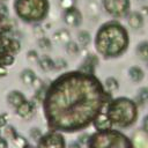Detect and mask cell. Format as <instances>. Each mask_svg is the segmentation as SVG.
<instances>
[{
    "mask_svg": "<svg viewBox=\"0 0 148 148\" xmlns=\"http://www.w3.org/2000/svg\"><path fill=\"white\" fill-rule=\"evenodd\" d=\"M108 94L91 74L68 72L46 88L44 116L51 131L77 132L89 126L101 113Z\"/></svg>",
    "mask_w": 148,
    "mask_h": 148,
    "instance_id": "obj_1",
    "label": "cell"
},
{
    "mask_svg": "<svg viewBox=\"0 0 148 148\" xmlns=\"http://www.w3.org/2000/svg\"><path fill=\"white\" fill-rule=\"evenodd\" d=\"M127 44V32L117 22L104 24L96 35V49L104 57H117L121 54L126 50Z\"/></svg>",
    "mask_w": 148,
    "mask_h": 148,
    "instance_id": "obj_2",
    "label": "cell"
},
{
    "mask_svg": "<svg viewBox=\"0 0 148 148\" xmlns=\"http://www.w3.org/2000/svg\"><path fill=\"white\" fill-rule=\"evenodd\" d=\"M106 114L112 124H116L120 127H127L136 119V105L133 101L120 97L113 99L109 104Z\"/></svg>",
    "mask_w": 148,
    "mask_h": 148,
    "instance_id": "obj_3",
    "label": "cell"
},
{
    "mask_svg": "<svg viewBox=\"0 0 148 148\" xmlns=\"http://www.w3.org/2000/svg\"><path fill=\"white\" fill-rule=\"evenodd\" d=\"M88 148H133L131 140L114 130L97 131L88 140Z\"/></svg>",
    "mask_w": 148,
    "mask_h": 148,
    "instance_id": "obj_4",
    "label": "cell"
},
{
    "mask_svg": "<svg viewBox=\"0 0 148 148\" xmlns=\"http://www.w3.org/2000/svg\"><path fill=\"white\" fill-rule=\"evenodd\" d=\"M15 12L24 21H40L47 15V0H15Z\"/></svg>",
    "mask_w": 148,
    "mask_h": 148,
    "instance_id": "obj_5",
    "label": "cell"
},
{
    "mask_svg": "<svg viewBox=\"0 0 148 148\" xmlns=\"http://www.w3.org/2000/svg\"><path fill=\"white\" fill-rule=\"evenodd\" d=\"M65 139L60 132L50 131L38 140L37 148H65Z\"/></svg>",
    "mask_w": 148,
    "mask_h": 148,
    "instance_id": "obj_6",
    "label": "cell"
},
{
    "mask_svg": "<svg viewBox=\"0 0 148 148\" xmlns=\"http://www.w3.org/2000/svg\"><path fill=\"white\" fill-rule=\"evenodd\" d=\"M103 6L105 10L112 16H123L127 13L130 7L128 0H103Z\"/></svg>",
    "mask_w": 148,
    "mask_h": 148,
    "instance_id": "obj_7",
    "label": "cell"
},
{
    "mask_svg": "<svg viewBox=\"0 0 148 148\" xmlns=\"http://www.w3.org/2000/svg\"><path fill=\"white\" fill-rule=\"evenodd\" d=\"M64 21H65L66 24H68L71 27H77L81 23V21H82L81 13L75 7L72 8V9L65 10V13H64Z\"/></svg>",
    "mask_w": 148,
    "mask_h": 148,
    "instance_id": "obj_8",
    "label": "cell"
},
{
    "mask_svg": "<svg viewBox=\"0 0 148 148\" xmlns=\"http://www.w3.org/2000/svg\"><path fill=\"white\" fill-rule=\"evenodd\" d=\"M16 113L22 118H30L35 112V103L24 101L21 105H18L16 109Z\"/></svg>",
    "mask_w": 148,
    "mask_h": 148,
    "instance_id": "obj_9",
    "label": "cell"
},
{
    "mask_svg": "<svg viewBox=\"0 0 148 148\" xmlns=\"http://www.w3.org/2000/svg\"><path fill=\"white\" fill-rule=\"evenodd\" d=\"M94 123V126L97 131H106V130H111V126H112V123L111 120L109 119L108 114L106 113H99L95 120L92 121Z\"/></svg>",
    "mask_w": 148,
    "mask_h": 148,
    "instance_id": "obj_10",
    "label": "cell"
},
{
    "mask_svg": "<svg viewBox=\"0 0 148 148\" xmlns=\"http://www.w3.org/2000/svg\"><path fill=\"white\" fill-rule=\"evenodd\" d=\"M97 62H98L97 58H96L94 54H89V56L86 58V60L83 61L82 66L80 67V72L86 73V74H91V75H94V69H95V66L97 65Z\"/></svg>",
    "mask_w": 148,
    "mask_h": 148,
    "instance_id": "obj_11",
    "label": "cell"
},
{
    "mask_svg": "<svg viewBox=\"0 0 148 148\" xmlns=\"http://www.w3.org/2000/svg\"><path fill=\"white\" fill-rule=\"evenodd\" d=\"M6 8L0 9V35L2 36H8L7 34L12 31V22L6 15Z\"/></svg>",
    "mask_w": 148,
    "mask_h": 148,
    "instance_id": "obj_12",
    "label": "cell"
},
{
    "mask_svg": "<svg viewBox=\"0 0 148 148\" xmlns=\"http://www.w3.org/2000/svg\"><path fill=\"white\" fill-rule=\"evenodd\" d=\"M25 101V97L24 95L21 92V91H17V90H13L10 91L8 95H7V102L9 105H12L13 108H17L18 105H21L23 102Z\"/></svg>",
    "mask_w": 148,
    "mask_h": 148,
    "instance_id": "obj_13",
    "label": "cell"
},
{
    "mask_svg": "<svg viewBox=\"0 0 148 148\" xmlns=\"http://www.w3.org/2000/svg\"><path fill=\"white\" fill-rule=\"evenodd\" d=\"M142 23H143V20H142V16L139 13L130 14V16H128V24H130L131 28L139 29V28L142 27Z\"/></svg>",
    "mask_w": 148,
    "mask_h": 148,
    "instance_id": "obj_14",
    "label": "cell"
},
{
    "mask_svg": "<svg viewBox=\"0 0 148 148\" xmlns=\"http://www.w3.org/2000/svg\"><path fill=\"white\" fill-rule=\"evenodd\" d=\"M38 64H39V66L42 67V69L43 71H45V72H50V71H53V69H56V65H54V61L51 59V58H49V57H43V58H40L39 59V61H38Z\"/></svg>",
    "mask_w": 148,
    "mask_h": 148,
    "instance_id": "obj_15",
    "label": "cell"
},
{
    "mask_svg": "<svg viewBox=\"0 0 148 148\" xmlns=\"http://www.w3.org/2000/svg\"><path fill=\"white\" fill-rule=\"evenodd\" d=\"M35 79H36V75L31 69H24L21 74V80L24 84H29V86L32 84Z\"/></svg>",
    "mask_w": 148,
    "mask_h": 148,
    "instance_id": "obj_16",
    "label": "cell"
},
{
    "mask_svg": "<svg viewBox=\"0 0 148 148\" xmlns=\"http://www.w3.org/2000/svg\"><path fill=\"white\" fill-rule=\"evenodd\" d=\"M53 37H54V39L57 40V42H60V43H68L69 42V39H71V35H69V32L67 31V30H59V31H57L54 35H53Z\"/></svg>",
    "mask_w": 148,
    "mask_h": 148,
    "instance_id": "obj_17",
    "label": "cell"
},
{
    "mask_svg": "<svg viewBox=\"0 0 148 148\" xmlns=\"http://www.w3.org/2000/svg\"><path fill=\"white\" fill-rule=\"evenodd\" d=\"M128 74L134 82H140L143 79V72L139 67H131L128 71Z\"/></svg>",
    "mask_w": 148,
    "mask_h": 148,
    "instance_id": "obj_18",
    "label": "cell"
},
{
    "mask_svg": "<svg viewBox=\"0 0 148 148\" xmlns=\"http://www.w3.org/2000/svg\"><path fill=\"white\" fill-rule=\"evenodd\" d=\"M138 56L143 59V60H148V42L146 43H141L139 46H138Z\"/></svg>",
    "mask_w": 148,
    "mask_h": 148,
    "instance_id": "obj_19",
    "label": "cell"
},
{
    "mask_svg": "<svg viewBox=\"0 0 148 148\" xmlns=\"http://www.w3.org/2000/svg\"><path fill=\"white\" fill-rule=\"evenodd\" d=\"M77 38H79V43H80L81 46H83V47L88 46L89 43H90V35H89V32H87V31H80L79 35H77Z\"/></svg>",
    "mask_w": 148,
    "mask_h": 148,
    "instance_id": "obj_20",
    "label": "cell"
},
{
    "mask_svg": "<svg viewBox=\"0 0 148 148\" xmlns=\"http://www.w3.org/2000/svg\"><path fill=\"white\" fill-rule=\"evenodd\" d=\"M148 138L143 134H138L135 138V146L136 148H148Z\"/></svg>",
    "mask_w": 148,
    "mask_h": 148,
    "instance_id": "obj_21",
    "label": "cell"
},
{
    "mask_svg": "<svg viewBox=\"0 0 148 148\" xmlns=\"http://www.w3.org/2000/svg\"><path fill=\"white\" fill-rule=\"evenodd\" d=\"M105 87H106V90L109 91V92H113V91H116L117 89H118V82H117V80L116 79H113V77H108L106 80H105Z\"/></svg>",
    "mask_w": 148,
    "mask_h": 148,
    "instance_id": "obj_22",
    "label": "cell"
},
{
    "mask_svg": "<svg viewBox=\"0 0 148 148\" xmlns=\"http://www.w3.org/2000/svg\"><path fill=\"white\" fill-rule=\"evenodd\" d=\"M136 102L139 104H143L148 102V88H142L140 89L138 96H136Z\"/></svg>",
    "mask_w": 148,
    "mask_h": 148,
    "instance_id": "obj_23",
    "label": "cell"
},
{
    "mask_svg": "<svg viewBox=\"0 0 148 148\" xmlns=\"http://www.w3.org/2000/svg\"><path fill=\"white\" fill-rule=\"evenodd\" d=\"M66 51L71 54V56H76L77 53H79V51H80V49H79V46H77V44L75 43V42H68L67 44H66Z\"/></svg>",
    "mask_w": 148,
    "mask_h": 148,
    "instance_id": "obj_24",
    "label": "cell"
},
{
    "mask_svg": "<svg viewBox=\"0 0 148 148\" xmlns=\"http://www.w3.org/2000/svg\"><path fill=\"white\" fill-rule=\"evenodd\" d=\"M59 3H60V7L62 9L68 10V9H72L75 7L76 0H59Z\"/></svg>",
    "mask_w": 148,
    "mask_h": 148,
    "instance_id": "obj_25",
    "label": "cell"
},
{
    "mask_svg": "<svg viewBox=\"0 0 148 148\" xmlns=\"http://www.w3.org/2000/svg\"><path fill=\"white\" fill-rule=\"evenodd\" d=\"M45 94H46V87L45 86H42L40 88H38L37 90H36V99L38 101V102H43L44 101V98H45Z\"/></svg>",
    "mask_w": 148,
    "mask_h": 148,
    "instance_id": "obj_26",
    "label": "cell"
},
{
    "mask_svg": "<svg viewBox=\"0 0 148 148\" xmlns=\"http://www.w3.org/2000/svg\"><path fill=\"white\" fill-rule=\"evenodd\" d=\"M5 135L13 140L17 135V133H16V131H15V128L13 126H6L5 127Z\"/></svg>",
    "mask_w": 148,
    "mask_h": 148,
    "instance_id": "obj_27",
    "label": "cell"
},
{
    "mask_svg": "<svg viewBox=\"0 0 148 148\" xmlns=\"http://www.w3.org/2000/svg\"><path fill=\"white\" fill-rule=\"evenodd\" d=\"M13 141H14V143H15V145H16L18 148H23V147H24V146L28 143V142H27V140H25L23 136L18 135V134H17V135H16V136L13 139Z\"/></svg>",
    "mask_w": 148,
    "mask_h": 148,
    "instance_id": "obj_28",
    "label": "cell"
},
{
    "mask_svg": "<svg viewBox=\"0 0 148 148\" xmlns=\"http://www.w3.org/2000/svg\"><path fill=\"white\" fill-rule=\"evenodd\" d=\"M38 45L42 47V49H50L51 47V42L46 38V37H42V38H38L37 40Z\"/></svg>",
    "mask_w": 148,
    "mask_h": 148,
    "instance_id": "obj_29",
    "label": "cell"
},
{
    "mask_svg": "<svg viewBox=\"0 0 148 148\" xmlns=\"http://www.w3.org/2000/svg\"><path fill=\"white\" fill-rule=\"evenodd\" d=\"M27 59H28L30 62H38V61H39L38 54H37L35 51H30V52H28V54H27Z\"/></svg>",
    "mask_w": 148,
    "mask_h": 148,
    "instance_id": "obj_30",
    "label": "cell"
},
{
    "mask_svg": "<svg viewBox=\"0 0 148 148\" xmlns=\"http://www.w3.org/2000/svg\"><path fill=\"white\" fill-rule=\"evenodd\" d=\"M30 135H31V138L35 139V140H39V139L42 138V133H40V131H39L38 128H32L31 132H30Z\"/></svg>",
    "mask_w": 148,
    "mask_h": 148,
    "instance_id": "obj_31",
    "label": "cell"
},
{
    "mask_svg": "<svg viewBox=\"0 0 148 148\" xmlns=\"http://www.w3.org/2000/svg\"><path fill=\"white\" fill-rule=\"evenodd\" d=\"M7 121H8V114L7 113L0 114V128L6 127L7 126Z\"/></svg>",
    "mask_w": 148,
    "mask_h": 148,
    "instance_id": "obj_32",
    "label": "cell"
},
{
    "mask_svg": "<svg viewBox=\"0 0 148 148\" xmlns=\"http://www.w3.org/2000/svg\"><path fill=\"white\" fill-rule=\"evenodd\" d=\"M54 65H56V69H60L62 67H66V61L62 59H59V60L54 61Z\"/></svg>",
    "mask_w": 148,
    "mask_h": 148,
    "instance_id": "obj_33",
    "label": "cell"
},
{
    "mask_svg": "<svg viewBox=\"0 0 148 148\" xmlns=\"http://www.w3.org/2000/svg\"><path fill=\"white\" fill-rule=\"evenodd\" d=\"M8 147V142L5 138L0 136V148H7Z\"/></svg>",
    "mask_w": 148,
    "mask_h": 148,
    "instance_id": "obj_34",
    "label": "cell"
},
{
    "mask_svg": "<svg viewBox=\"0 0 148 148\" xmlns=\"http://www.w3.org/2000/svg\"><path fill=\"white\" fill-rule=\"evenodd\" d=\"M6 75H7V69H6V67L0 66V77H3V76H6Z\"/></svg>",
    "mask_w": 148,
    "mask_h": 148,
    "instance_id": "obj_35",
    "label": "cell"
},
{
    "mask_svg": "<svg viewBox=\"0 0 148 148\" xmlns=\"http://www.w3.org/2000/svg\"><path fill=\"white\" fill-rule=\"evenodd\" d=\"M143 130L148 133V116L145 118V121H143Z\"/></svg>",
    "mask_w": 148,
    "mask_h": 148,
    "instance_id": "obj_36",
    "label": "cell"
},
{
    "mask_svg": "<svg viewBox=\"0 0 148 148\" xmlns=\"http://www.w3.org/2000/svg\"><path fill=\"white\" fill-rule=\"evenodd\" d=\"M69 148H80V146H79L76 142H72V143L69 145Z\"/></svg>",
    "mask_w": 148,
    "mask_h": 148,
    "instance_id": "obj_37",
    "label": "cell"
},
{
    "mask_svg": "<svg viewBox=\"0 0 148 148\" xmlns=\"http://www.w3.org/2000/svg\"><path fill=\"white\" fill-rule=\"evenodd\" d=\"M23 148H34V147H32L31 145H29V143H27V145H25V146H24Z\"/></svg>",
    "mask_w": 148,
    "mask_h": 148,
    "instance_id": "obj_38",
    "label": "cell"
},
{
    "mask_svg": "<svg viewBox=\"0 0 148 148\" xmlns=\"http://www.w3.org/2000/svg\"><path fill=\"white\" fill-rule=\"evenodd\" d=\"M2 1H6V0H0V2H2Z\"/></svg>",
    "mask_w": 148,
    "mask_h": 148,
    "instance_id": "obj_39",
    "label": "cell"
}]
</instances>
